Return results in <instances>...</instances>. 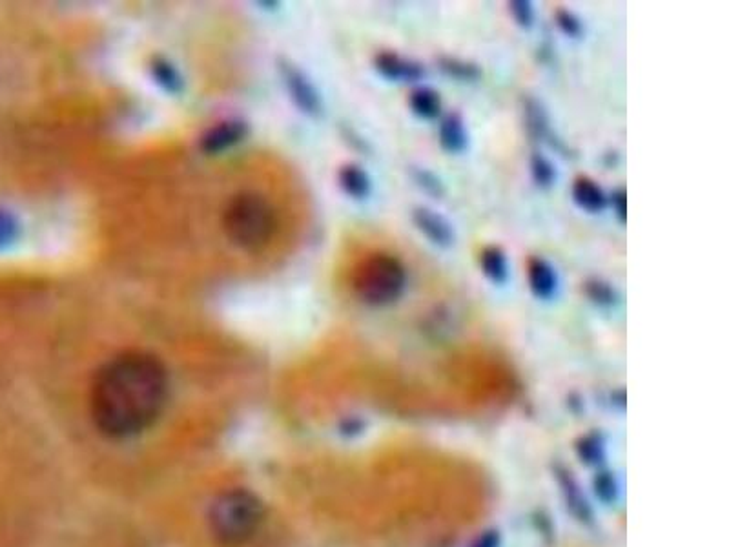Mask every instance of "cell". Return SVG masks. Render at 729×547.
Segmentation results:
<instances>
[{
	"label": "cell",
	"mask_w": 729,
	"mask_h": 547,
	"mask_svg": "<svg viewBox=\"0 0 729 547\" xmlns=\"http://www.w3.org/2000/svg\"><path fill=\"white\" fill-rule=\"evenodd\" d=\"M170 378L165 363L144 351H126L104 363L93 378V424L108 438L144 433L165 411Z\"/></svg>",
	"instance_id": "obj_1"
},
{
	"label": "cell",
	"mask_w": 729,
	"mask_h": 547,
	"mask_svg": "<svg viewBox=\"0 0 729 547\" xmlns=\"http://www.w3.org/2000/svg\"><path fill=\"white\" fill-rule=\"evenodd\" d=\"M223 230L234 247L243 252H259L278 232V214L267 197L241 192L226 203Z\"/></svg>",
	"instance_id": "obj_2"
},
{
	"label": "cell",
	"mask_w": 729,
	"mask_h": 547,
	"mask_svg": "<svg viewBox=\"0 0 729 547\" xmlns=\"http://www.w3.org/2000/svg\"><path fill=\"white\" fill-rule=\"evenodd\" d=\"M352 287L363 305L383 309L403 296L407 289V270L396 256L376 252L361 261Z\"/></svg>",
	"instance_id": "obj_3"
},
{
	"label": "cell",
	"mask_w": 729,
	"mask_h": 547,
	"mask_svg": "<svg viewBox=\"0 0 729 547\" xmlns=\"http://www.w3.org/2000/svg\"><path fill=\"white\" fill-rule=\"evenodd\" d=\"M261 520V504L247 491H230L219 496L210 515L214 535L228 546L243 544L254 537Z\"/></svg>",
	"instance_id": "obj_4"
},
{
	"label": "cell",
	"mask_w": 729,
	"mask_h": 547,
	"mask_svg": "<svg viewBox=\"0 0 729 547\" xmlns=\"http://www.w3.org/2000/svg\"><path fill=\"white\" fill-rule=\"evenodd\" d=\"M412 223L436 247L449 248L456 243V230L452 227L451 221L432 208H414Z\"/></svg>",
	"instance_id": "obj_5"
},
{
	"label": "cell",
	"mask_w": 729,
	"mask_h": 547,
	"mask_svg": "<svg viewBox=\"0 0 729 547\" xmlns=\"http://www.w3.org/2000/svg\"><path fill=\"white\" fill-rule=\"evenodd\" d=\"M374 66L381 77L392 83H418L427 72L420 62L405 59L398 53L381 52L374 59Z\"/></svg>",
	"instance_id": "obj_6"
},
{
	"label": "cell",
	"mask_w": 729,
	"mask_h": 547,
	"mask_svg": "<svg viewBox=\"0 0 729 547\" xmlns=\"http://www.w3.org/2000/svg\"><path fill=\"white\" fill-rule=\"evenodd\" d=\"M247 137V124L239 119H226L212 126L201 139V150L208 155L223 154Z\"/></svg>",
	"instance_id": "obj_7"
},
{
	"label": "cell",
	"mask_w": 729,
	"mask_h": 547,
	"mask_svg": "<svg viewBox=\"0 0 729 547\" xmlns=\"http://www.w3.org/2000/svg\"><path fill=\"white\" fill-rule=\"evenodd\" d=\"M283 73H285L288 93L294 99V103L298 104L299 110L307 115H314V117L321 114L323 103H321L316 86L310 83L309 77H305V73L299 72L292 66H285Z\"/></svg>",
	"instance_id": "obj_8"
},
{
	"label": "cell",
	"mask_w": 729,
	"mask_h": 547,
	"mask_svg": "<svg viewBox=\"0 0 729 547\" xmlns=\"http://www.w3.org/2000/svg\"><path fill=\"white\" fill-rule=\"evenodd\" d=\"M529 287L538 300L549 301L555 298L560 289V278L555 267L542 258L529 261Z\"/></svg>",
	"instance_id": "obj_9"
},
{
	"label": "cell",
	"mask_w": 729,
	"mask_h": 547,
	"mask_svg": "<svg viewBox=\"0 0 729 547\" xmlns=\"http://www.w3.org/2000/svg\"><path fill=\"white\" fill-rule=\"evenodd\" d=\"M573 201L576 207L584 210L587 214H600L607 207V194L589 177H578L573 185Z\"/></svg>",
	"instance_id": "obj_10"
},
{
	"label": "cell",
	"mask_w": 729,
	"mask_h": 547,
	"mask_svg": "<svg viewBox=\"0 0 729 547\" xmlns=\"http://www.w3.org/2000/svg\"><path fill=\"white\" fill-rule=\"evenodd\" d=\"M440 145L449 154H463L469 150V132L462 115L449 114L440 124Z\"/></svg>",
	"instance_id": "obj_11"
},
{
	"label": "cell",
	"mask_w": 729,
	"mask_h": 547,
	"mask_svg": "<svg viewBox=\"0 0 729 547\" xmlns=\"http://www.w3.org/2000/svg\"><path fill=\"white\" fill-rule=\"evenodd\" d=\"M338 183L347 196L363 201L372 194V179L360 165H345L338 174Z\"/></svg>",
	"instance_id": "obj_12"
},
{
	"label": "cell",
	"mask_w": 729,
	"mask_h": 547,
	"mask_svg": "<svg viewBox=\"0 0 729 547\" xmlns=\"http://www.w3.org/2000/svg\"><path fill=\"white\" fill-rule=\"evenodd\" d=\"M480 269L483 276L494 285H505L509 281V259L500 247H485L480 254Z\"/></svg>",
	"instance_id": "obj_13"
},
{
	"label": "cell",
	"mask_w": 729,
	"mask_h": 547,
	"mask_svg": "<svg viewBox=\"0 0 729 547\" xmlns=\"http://www.w3.org/2000/svg\"><path fill=\"white\" fill-rule=\"evenodd\" d=\"M150 73H152V79L154 83L163 88L166 93H177L185 90V81H183V75L177 70V66H174L168 59L163 57H157L150 64Z\"/></svg>",
	"instance_id": "obj_14"
},
{
	"label": "cell",
	"mask_w": 729,
	"mask_h": 547,
	"mask_svg": "<svg viewBox=\"0 0 729 547\" xmlns=\"http://www.w3.org/2000/svg\"><path fill=\"white\" fill-rule=\"evenodd\" d=\"M409 104H411L412 112L418 115L420 119H425V121H434L442 114V97H440V93L432 90V88H427V86L416 88L411 93Z\"/></svg>",
	"instance_id": "obj_15"
},
{
	"label": "cell",
	"mask_w": 729,
	"mask_h": 547,
	"mask_svg": "<svg viewBox=\"0 0 729 547\" xmlns=\"http://www.w3.org/2000/svg\"><path fill=\"white\" fill-rule=\"evenodd\" d=\"M525 123L529 134L536 137L538 141H549L551 143V121L544 110V106L536 99H527L524 103Z\"/></svg>",
	"instance_id": "obj_16"
},
{
	"label": "cell",
	"mask_w": 729,
	"mask_h": 547,
	"mask_svg": "<svg viewBox=\"0 0 729 547\" xmlns=\"http://www.w3.org/2000/svg\"><path fill=\"white\" fill-rule=\"evenodd\" d=\"M438 64H440V70L447 77L456 79L460 83H474V81H478L482 77V72H480V68L476 64L462 61L458 57H440Z\"/></svg>",
	"instance_id": "obj_17"
},
{
	"label": "cell",
	"mask_w": 729,
	"mask_h": 547,
	"mask_svg": "<svg viewBox=\"0 0 729 547\" xmlns=\"http://www.w3.org/2000/svg\"><path fill=\"white\" fill-rule=\"evenodd\" d=\"M586 290L587 298L593 301L598 307H604V309H613L620 303V294L618 290L606 281V279L593 278L587 281L584 285Z\"/></svg>",
	"instance_id": "obj_18"
},
{
	"label": "cell",
	"mask_w": 729,
	"mask_h": 547,
	"mask_svg": "<svg viewBox=\"0 0 729 547\" xmlns=\"http://www.w3.org/2000/svg\"><path fill=\"white\" fill-rule=\"evenodd\" d=\"M531 176L540 188H551L558 179L555 165L542 154H533L531 157Z\"/></svg>",
	"instance_id": "obj_19"
},
{
	"label": "cell",
	"mask_w": 729,
	"mask_h": 547,
	"mask_svg": "<svg viewBox=\"0 0 729 547\" xmlns=\"http://www.w3.org/2000/svg\"><path fill=\"white\" fill-rule=\"evenodd\" d=\"M412 179L427 196L434 197V199H443V196H445V186H443L442 179L431 170L412 168Z\"/></svg>",
	"instance_id": "obj_20"
},
{
	"label": "cell",
	"mask_w": 729,
	"mask_h": 547,
	"mask_svg": "<svg viewBox=\"0 0 729 547\" xmlns=\"http://www.w3.org/2000/svg\"><path fill=\"white\" fill-rule=\"evenodd\" d=\"M21 236L19 219L10 210L0 208V248H8Z\"/></svg>",
	"instance_id": "obj_21"
},
{
	"label": "cell",
	"mask_w": 729,
	"mask_h": 547,
	"mask_svg": "<svg viewBox=\"0 0 729 547\" xmlns=\"http://www.w3.org/2000/svg\"><path fill=\"white\" fill-rule=\"evenodd\" d=\"M507 6H509L511 17H513L514 22L520 28H524V30H531L533 28L534 19H536L533 2H529V0H513Z\"/></svg>",
	"instance_id": "obj_22"
},
{
	"label": "cell",
	"mask_w": 729,
	"mask_h": 547,
	"mask_svg": "<svg viewBox=\"0 0 729 547\" xmlns=\"http://www.w3.org/2000/svg\"><path fill=\"white\" fill-rule=\"evenodd\" d=\"M556 26L560 28V31L564 35L571 37V39H580L584 35V24L576 17L573 11H556Z\"/></svg>",
	"instance_id": "obj_23"
},
{
	"label": "cell",
	"mask_w": 729,
	"mask_h": 547,
	"mask_svg": "<svg viewBox=\"0 0 729 547\" xmlns=\"http://www.w3.org/2000/svg\"><path fill=\"white\" fill-rule=\"evenodd\" d=\"M607 205H611L620 225L627 223V194L624 188L613 190L611 196H607Z\"/></svg>",
	"instance_id": "obj_24"
}]
</instances>
